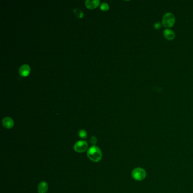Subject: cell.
Returning <instances> with one entry per match:
<instances>
[{
	"mask_svg": "<svg viewBox=\"0 0 193 193\" xmlns=\"http://www.w3.org/2000/svg\"><path fill=\"white\" fill-rule=\"evenodd\" d=\"M87 156L91 161L94 162H99L102 158V152L98 147L94 145L88 150Z\"/></svg>",
	"mask_w": 193,
	"mask_h": 193,
	"instance_id": "obj_1",
	"label": "cell"
},
{
	"mask_svg": "<svg viewBox=\"0 0 193 193\" xmlns=\"http://www.w3.org/2000/svg\"><path fill=\"white\" fill-rule=\"evenodd\" d=\"M175 17L172 13H166L164 14L163 20H162V24L165 27L170 28L173 26L175 23Z\"/></svg>",
	"mask_w": 193,
	"mask_h": 193,
	"instance_id": "obj_2",
	"label": "cell"
},
{
	"mask_svg": "<svg viewBox=\"0 0 193 193\" xmlns=\"http://www.w3.org/2000/svg\"><path fill=\"white\" fill-rule=\"evenodd\" d=\"M132 177L136 181H142L146 177V172L141 168H136L132 172Z\"/></svg>",
	"mask_w": 193,
	"mask_h": 193,
	"instance_id": "obj_3",
	"label": "cell"
},
{
	"mask_svg": "<svg viewBox=\"0 0 193 193\" xmlns=\"http://www.w3.org/2000/svg\"><path fill=\"white\" fill-rule=\"evenodd\" d=\"M74 150L78 153H83L85 152L88 148L87 142L85 141H78L74 146Z\"/></svg>",
	"mask_w": 193,
	"mask_h": 193,
	"instance_id": "obj_4",
	"label": "cell"
},
{
	"mask_svg": "<svg viewBox=\"0 0 193 193\" xmlns=\"http://www.w3.org/2000/svg\"><path fill=\"white\" fill-rule=\"evenodd\" d=\"M30 72V67L29 65L24 64L22 65L19 69V73L22 77H26L29 74Z\"/></svg>",
	"mask_w": 193,
	"mask_h": 193,
	"instance_id": "obj_5",
	"label": "cell"
},
{
	"mask_svg": "<svg viewBox=\"0 0 193 193\" xmlns=\"http://www.w3.org/2000/svg\"><path fill=\"white\" fill-rule=\"evenodd\" d=\"M2 124L7 129H11L14 126V121L12 120L11 118L6 117L3 119Z\"/></svg>",
	"mask_w": 193,
	"mask_h": 193,
	"instance_id": "obj_6",
	"label": "cell"
},
{
	"mask_svg": "<svg viewBox=\"0 0 193 193\" xmlns=\"http://www.w3.org/2000/svg\"><path fill=\"white\" fill-rule=\"evenodd\" d=\"M100 1L99 0H86L85 1V5L86 7L90 9H93L99 5Z\"/></svg>",
	"mask_w": 193,
	"mask_h": 193,
	"instance_id": "obj_7",
	"label": "cell"
},
{
	"mask_svg": "<svg viewBox=\"0 0 193 193\" xmlns=\"http://www.w3.org/2000/svg\"><path fill=\"white\" fill-rule=\"evenodd\" d=\"M163 35L165 38L169 40H172L175 38V33L172 29H165L163 32Z\"/></svg>",
	"mask_w": 193,
	"mask_h": 193,
	"instance_id": "obj_8",
	"label": "cell"
},
{
	"mask_svg": "<svg viewBox=\"0 0 193 193\" xmlns=\"http://www.w3.org/2000/svg\"><path fill=\"white\" fill-rule=\"evenodd\" d=\"M48 189V185L46 182L43 181L39 183L38 188V193H47Z\"/></svg>",
	"mask_w": 193,
	"mask_h": 193,
	"instance_id": "obj_9",
	"label": "cell"
},
{
	"mask_svg": "<svg viewBox=\"0 0 193 193\" xmlns=\"http://www.w3.org/2000/svg\"><path fill=\"white\" fill-rule=\"evenodd\" d=\"M74 14L79 18H82L83 17V13L82 10L78 8H76L74 10Z\"/></svg>",
	"mask_w": 193,
	"mask_h": 193,
	"instance_id": "obj_10",
	"label": "cell"
},
{
	"mask_svg": "<svg viewBox=\"0 0 193 193\" xmlns=\"http://www.w3.org/2000/svg\"><path fill=\"white\" fill-rule=\"evenodd\" d=\"M78 135L82 139H86L87 138V132L84 130H80L78 132Z\"/></svg>",
	"mask_w": 193,
	"mask_h": 193,
	"instance_id": "obj_11",
	"label": "cell"
},
{
	"mask_svg": "<svg viewBox=\"0 0 193 193\" xmlns=\"http://www.w3.org/2000/svg\"><path fill=\"white\" fill-rule=\"evenodd\" d=\"M109 8V5L106 2H103L100 5V9L103 11H106Z\"/></svg>",
	"mask_w": 193,
	"mask_h": 193,
	"instance_id": "obj_12",
	"label": "cell"
},
{
	"mask_svg": "<svg viewBox=\"0 0 193 193\" xmlns=\"http://www.w3.org/2000/svg\"><path fill=\"white\" fill-rule=\"evenodd\" d=\"M97 141V140L96 137L95 136H92L90 139V143L91 145H92V146L95 145L96 144Z\"/></svg>",
	"mask_w": 193,
	"mask_h": 193,
	"instance_id": "obj_13",
	"label": "cell"
},
{
	"mask_svg": "<svg viewBox=\"0 0 193 193\" xmlns=\"http://www.w3.org/2000/svg\"><path fill=\"white\" fill-rule=\"evenodd\" d=\"M162 27V23L159 22H156L154 24V28L155 29H160Z\"/></svg>",
	"mask_w": 193,
	"mask_h": 193,
	"instance_id": "obj_14",
	"label": "cell"
}]
</instances>
